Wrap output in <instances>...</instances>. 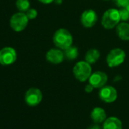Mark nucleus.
<instances>
[{"mask_svg": "<svg viewBox=\"0 0 129 129\" xmlns=\"http://www.w3.org/2000/svg\"><path fill=\"white\" fill-rule=\"evenodd\" d=\"M52 40L57 48L63 50L72 46L73 43V37L72 34L64 28L57 30L53 35Z\"/></svg>", "mask_w": 129, "mask_h": 129, "instance_id": "1", "label": "nucleus"}, {"mask_svg": "<svg viewBox=\"0 0 129 129\" xmlns=\"http://www.w3.org/2000/svg\"><path fill=\"white\" fill-rule=\"evenodd\" d=\"M121 18L119 10L116 9H109L106 10L102 16V26L107 30L112 29L120 23Z\"/></svg>", "mask_w": 129, "mask_h": 129, "instance_id": "2", "label": "nucleus"}, {"mask_svg": "<svg viewBox=\"0 0 129 129\" xmlns=\"http://www.w3.org/2000/svg\"><path fill=\"white\" fill-rule=\"evenodd\" d=\"M73 74L78 81L81 82L86 81L89 79L92 74L91 64L86 61L77 62L73 68Z\"/></svg>", "mask_w": 129, "mask_h": 129, "instance_id": "3", "label": "nucleus"}, {"mask_svg": "<svg viewBox=\"0 0 129 129\" xmlns=\"http://www.w3.org/2000/svg\"><path fill=\"white\" fill-rule=\"evenodd\" d=\"M126 58L125 52L120 48L112 49L106 56V63L110 68L119 66L124 61Z\"/></svg>", "mask_w": 129, "mask_h": 129, "instance_id": "4", "label": "nucleus"}, {"mask_svg": "<svg viewBox=\"0 0 129 129\" xmlns=\"http://www.w3.org/2000/svg\"><path fill=\"white\" fill-rule=\"evenodd\" d=\"M29 19L24 12H18L14 14L10 19V27L15 32L23 31L28 25Z\"/></svg>", "mask_w": 129, "mask_h": 129, "instance_id": "5", "label": "nucleus"}, {"mask_svg": "<svg viewBox=\"0 0 129 129\" xmlns=\"http://www.w3.org/2000/svg\"><path fill=\"white\" fill-rule=\"evenodd\" d=\"M17 60V52L12 47H4L0 49V64L2 66H10Z\"/></svg>", "mask_w": 129, "mask_h": 129, "instance_id": "6", "label": "nucleus"}, {"mask_svg": "<svg viewBox=\"0 0 129 129\" xmlns=\"http://www.w3.org/2000/svg\"><path fill=\"white\" fill-rule=\"evenodd\" d=\"M43 99V94L40 89L32 87L30 88L25 94V102L30 106H37Z\"/></svg>", "mask_w": 129, "mask_h": 129, "instance_id": "7", "label": "nucleus"}, {"mask_svg": "<svg viewBox=\"0 0 129 129\" xmlns=\"http://www.w3.org/2000/svg\"><path fill=\"white\" fill-rule=\"evenodd\" d=\"M98 16L96 12L93 9L85 10L81 16V22L84 27H93L97 22Z\"/></svg>", "mask_w": 129, "mask_h": 129, "instance_id": "8", "label": "nucleus"}, {"mask_svg": "<svg viewBox=\"0 0 129 129\" xmlns=\"http://www.w3.org/2000/svg\"><path fill=\"white\" fill-rule=\"evenodd\" d=\"M99 96L103 102L113 103L118 97V93L115 87L112 86H104L100 89Z\"/></svg>", "mask_w": 129, "mask_h": 129, "instance_id": "9", "label": "nucleus"}, {"mask_svg": "<svg viewBox=\"0 0 129 129\" xmlns=\"http://www.w3.org/2000/svg\"><path fill=\"white\" fill-rule=\"evenodd\" d=\"M88 80L89 83L94 88H102L106 85L108 81V76L105 72L97 71L92 73Z\"/></svg>", "mask_w": 129, "mask_h": 129, "instance_id": "10", "label": "nucleus"}, {"mask_svg": "<svg viewBox=\"0 0 129 129\" xmlns=\"http://www.w3.org/2000/svg\"><path fill=\"white\" fill-rule=\"evenodd\" d=\"M46 58L49 63L58 64L64 61L66 57H64V52L61 49L52 48L46 52Z\"/></svg>", "mask_w": 129, "mask_h": 129, "instance_id": "11", "label": "nucleus"}, {"mask_svg": "<svg viewBox=\"0 0 129 129\" xmlns=\"http://www.w3.org/2000/svg\"><path fill=\"white\" fill-rule=\"evenodd\" d=\"M116 34L121 40H129V24L123 21L119 23L116 27Z\"/></svg>", "mask_w": 129, "mask_h": 129, "instance_id": "12", "label": "nucleus"}, {"mask_svg": "<svg viewBox=\"0 0 129 129\" xmlns=\"http://www.w3.org/2000/svg\"><path fill=\"white\" fill-rule=\"evenodd\" d=\"M103 129H122V122L116 117H109L104 121Z\"/></svg>", "mask_w": 129, "mask_h": 129, "instance_id": "13", "label": "nucleus"}, {"mask_svg": "<svg viewBox=\"0 0 129 129\" xmlns=\"http://www.w3.org/2000/svg\"><path fill=\"white\" fill-rule=\"evenodd\" d=\"M90 117L95 123H96V124L101 123L106 119V111L103 108L95 107L91 112Z\"/></svg>", "mask_w": 129, "mask_h": 129, "instance_id": "14", "label": "nucleus"}, {"mask_svg": "<svg viewBox=\"0 0 129 129\" xmlns=\"http://www.w3.org/2000/svg\"><path fill=\"white\" fill-rule=\"evenodd\" d=\"M100 57V53L96 49H90L85 54V61L90 64L96 63Z\"/></svg>", "mask_w": 129, "mask_h": 129, "instance_id": "15", "label": "nucleus"}, {"mask_svg": "<svg viewBox=\"0 0 129 129\" xmlns=\"http://www.w3.org/2000/svg\"><path fill=\"white\" fill-rule=\"evenodd\" d=\"M64 57L68 60H75L78 56V49L76 46H71L64 50Z\"/></svg>", "mask_w": 129, "mask_h": 129, "instance_id": "16", "label": "nucleus"}, {"mask_svg": "<svg viewBox=\"0 0 129 129\" xmlns=\"http://www.w3.org/2000/svg\"><path fill=\"white\" fill-rule=\"evenodd\" d=\"M16 7L21 12H26L30 7V3L29 0H17Z\"/></svg>", "mask_w": 129, "mask_h": 129, "instance_id": "17", "label": "nucleus"}, {"mask_svg": "<svg viewBox=\"0 0 129 129\" xmlns=\"http://www.w3.org/2000/svg\"><path fill=\"white\" fill-rule=\"evenodd\" d=\"M119 14H120L121 21H122L123 22H126L129 21V12L124 7L119 9Z\"/></svg>", "mask_w": 129, "mask_h": 129, "instance_id": "18", "label": "nucleus"}, {"mask_svg": "<svg viewBox=\"0 0 129 129\" xmlns=\"http://www.w3.org/2000/svg\"><path fill=\"white\" fill-rule=\"evenodd\" d=\"M26 15L28 18L29 20H34L37 17V11L34 9H29L27 12H26Z\"/></svg>", "mask_w": 129, "mask_h": 129, "instance_id": "19", "label": "nucleus"}, {"mask_svg": "<svg viewBox=\"0 0 129 129\" xmlns=\"http://www.w3.org/2000/svg\"><path fill=\"white\" fill-rule=\"evenodd\" d=\"M127 1L128 0H114V3L117 6L121 7V8H124V7H125Z\"/></svg>", "mask_w": 129, "mask_h": 129, "instance_id": "20", "label": "nucleus"}, {"mask_svg": "<svg viewBox=\"0 0 129 129\" xmlns=\"http://www.w3.org/2000/svg\"><path fill=\"white\" fill-rule=\"evenodd\" d=\"M93 87L89 83L88 84H87L86 86H85V87H84V90H85V92L86 93H91L93 90Z\"/></svg>", "mask_w": 129, "mask_h": 129, "instance_id": "21", "label": "nucleus"}, {"mask_svg": "<svg viewBox=\"0 0 129 129\" xmlns=\"http://www.w3.org/2000/svg\"><path fill=\"white\" fill-rule=\"evenodd\" d=\"M38 1L43 4H50V3H53L55 0H38Z\"/></svg>", "mask_w": 129, "mask_h": 129, "instance_id": "22", "label": "nucleus"}, {"mask_svg": "<svg viewBox=\"0 0 129 129\" xmlns=\"http://www.w3.org/2000/svg\"><path fill=\"white\" fill-rule=\"evenodd\" d=\"M87 129H101V128H100V127L96 123L95 124H92V125L89 126Z\"/></svg>", "mask_w": 129, "mask_h": 129, "instance_id": "23", "label": "nucleus"}, {"mask_svg": "<svg viewBox=\"0 0 129 129\" xmlns=\"http://www.w3.org/2000/svg\"><path fill=\"white\" fill-rule=\"evenodd\" d=\"M54 2H55L56 4H58V5H60V4L62 3V0H55Z\"/></svg>", "mask_w": 129, "mask_h": 129, "instance_id": "24", "label": "nucleus"}, {"mask_svg": "<svg viewBox=\"0 0 129 129\" xmlns=\"http://www.w3.org/2000/svg\"><path fill=\"white\" fill-rule=\"evenodd\" d=\"M126 9H127L128 10V12H129V0L127 1V4H126V6H125V7H124Z\"/></svg>", "mask_w": 129, "mask_h": 129, "instance_id": "25", "label": "nucleus"}, {"mask_svg": "<svg viewBox=\"0 0 129 129\" xmlns=\"http://www.w3.org/2000/svg\"><path fill=\"white\" fill-rule=\"evenodd\" d=\"M106 1H107V0H106Z\"/></svg>", "mask_w": 129, "mask_h": 129, "instance_id": "26", "label": "nucleus"}]
</instances>
